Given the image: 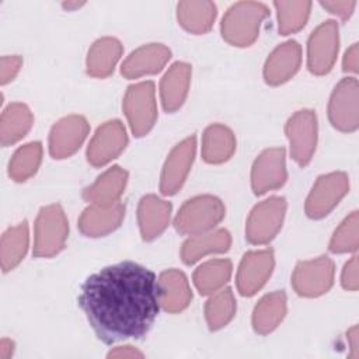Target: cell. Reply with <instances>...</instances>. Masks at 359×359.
<instances>
[{"instance_id": "obj_1", "label": "cell", "mask_w": 359, "mask_h": 359, "mask_svg": "<svg viewBox=\"0 0 359 359\" xmlns=\"http://www.w3.org/2000/svg\"><path fill=\"white\" fill-rule=\"evenodd\" d=\"M79 304L105 344L142 338L158 314L156 275L132 261L105 266L86 279Z\"/></svg>"}, {"instance_id": "obj_2", "label": "cell", "mask_w": 359, "mask_h": 359, "mask_svg": "<svg viewBox=\"0 0 359 359\" xmlns=\"http://www.w3.org/2000/svg\"><path fill=\"white\" fill-rule=\"evenodd\" d=\"M268 14L269 10L262 3H236L222 20V35L234 46H250L257 39L261 24Z\"/></svg>"}, {"instance_id": "obj_3", "label": "cell", "mask_w": 359, "mask_h": 359, "mask_svg": "<svg viewBox=\"0 0 359 359\" xmlns=\"http://www.w3.org/2000/svg\"><path fill=\"white\" fill-rule=\"evenodd\" d=\"M224 217L222 201L212 195H201L187 201L178 210L174 226L182 234H202L217 226Z\"/></svg>"}, {"instance_id": "obj_4", "label": "cell", "mask_w": 359, "mask_h": 359, "mask_svg": "<svg viewBox=\"0 0 359 359\" xmlns=\"http://www.w3.org/2000/svg\"><path fill=\"white\" fill-rule=\"evenodd\" d=\"M69 223L59 203L45 206L39 210L35 220L34 255L49 258L56 255L66 243Z\"/></svg>"}, {"instance_id": "obj_5", "label": "cell", "mask_w": 359, "mask_h": 359, "mask_svg": "<svg viewBox=\"0 0 359 359\" xmlns=\"http://www.w3.org/2000/svg\"><path fill=\"white\" fill-rule=\"evenodd\" d=\"M122 107L133 135L137 137L144 136L153 128L157 118L154 84L151 81H142L129 86Z\"/></svg>"}, {"instance_id": "obj_6", "label": "cell", "mask_w": 359, "mask_h": 359, "mask_svg": "<svg viewBox=\"0 0 359 359\" xmlns=\"http://www.w3.org/2000/svg\"><path fill=\"white\" fill-rule=\"evenodd\" d=\"M285 212L286 201L282 196H271L258 203L247 219V240L252 244L269 243L280 230Z\"/></svg>"}, {"instance_id": "obj_7", "label": "cell", "mask_w": 359, "mask_h": 359, "mask_svg": "<svg viewBox=\"0 0 359 359\" xmlns=\"http://www.w3.org/2000/svg\"><path fill=\"white\" fill-rule=\"evenodd\" d=\"M334 262L328 257L321 255L299 262L292 275V285L297 294L317 297L330 290L334 282Z\"/></svg>"}, {"instance_id": "obj_8", "label": "cell", "mask_w": 359, "mask_h": 359, "mask_svg": "<svg viewBox=\"0 0 359 359\" xmlns=\"http://www.w3.org/2000/svg\"><path fill=\"white\" fill-rule=\"evenodd\" d=\"M359 86L353 77L342 79L334 88L328 116L331 123L342 132H353L359 125Z\"/></svg>"}, {"instance_id": "obj_9", "label": "cell", "mask_w": 359, "mask_h": 359, "mask_svg": "<svg viewBox=\"0 0 359 359\" xmlns=\"http://www.w3.org/2000/svg\"><path fill=\"white\" fill-rule=\"evenodd\" d=\"M339 45L338 24L328 20L318 25L309 38L307 66L314 74H325L335 63Z\"/></svg>"}, {"instance_id": "obj_10", "label": "cell", "mask_w": 359, "mask_h": 359, "mask_svg": "<svg viewBox=\"0 0 359 359\" xmlns=\"http://www.w3.org/2000/svg\"><path fill=\"white\" fill-rule=\"evenodd\" d=\"M286 135L293 160L302 167L307 165L317 144L316 112L311 109H302L293 114L286 123Z\"/></svg>"}, {"instance_id": "obj_11", "label": "cell", "mask_w": 359, "mask_h": 359, "mask_svg": "<svg viewBox=\"0 0 359 359\" xmlns=\"http://www.w3.org/2000/svg\"><path fill=\"white\" fill-rule=\"evenodd\" d=\"M349 180L345 172H330L318 177L306 201L309 217L321 219L328 215L337 203L346 195Z\"/></svg>"}, {"instance_id": "obj_12", "label": "cell", "mask_w": 359, "mask_h": 359, "mask_svg": "<svg viewBox=\"0 0 359 359\" xmlns=\"http://www.w3.org/2000/svg\"><path fill=\"white\" fill-rule=\"evenodd\" d=\"M126 144L128 135L123 123L118 119L108 121L102 123L93 136L87 149V160L95 167L105 165L118 157Z\"/></svg>"}, {"instance_id": "obj_13", "label": "cell", "mask_w": 359, "mask_h": 359, "mask_svg": "<svg viewBox=\"0 0 359 359\" xmlns=\"http://www.w3.org/2000/svg\"><path fill=\"white\" fill-rule=\"evenodd\" d=\"M275 265L271 248L247 252L237 271V289L243 296H252L268 280Z\"/></svg>"}, {"instance_id": "obj_14", "label": "cell", "mask_w": 359, "mask_h": 359, "mask_svg": "<svg viewBox=\"0 0 359 359\" xmlns=\"http://www.w3.org/2000/svg\"><path fill=\"white\" fill-rule=\"evenodd\" d=\"M88 123L81 115H69L57 121L49 135V153L53 158H66L76 153L88 135Z\"/></svg>"}, {"instance_id": "obj_15", "label": "cell", "mask_w": 359, "mask_h": 359, "mask_svg": "<svg viewBox=\"0 0 359 359\" xmlns=\"http://www.w3.org/2000/svg\"><path fill=\"white\" fill-rule=\"evenodd\" d=\"M287 178L285 165V149L273 147L264 150L255 160L251 171V185L261 195L280 188Z\"/></svg>"}, {"instance_id": "obj_16", "label": "cell", "mask_w": 359, "mask_h": 359, "mask_svg": "<svg viewBox=\"0 0 359 359\" xmlns=\"http://www.w3.org/2000/svg\"><path fill=\"white\" fill-rule=\"evenodd\" d=\"M196 150V137L192 135L178 143L168 154L161 172L160 191L163 195H174L184 184Z\"/></svg>"}, {"instance_id": "obj_17", "label": "cell", "mask_w": 359, "mask_h": 359, "mask_svg": "<svg viewBox=\"0 0 359 359\" xmlns=\"http://www.w3.org/2000/svg\"><path fill=\"white\" fill-rule=\"evenodd\" d=\"M171 52L163 43H147L133 50L122 63L121 73L126 79H137L158 73L170 60Z\"/></svg>"}, {"instance_id": "obj_18", "label": "cell", "mask_w": 359, "mask_h": 359, "mask_svg": "<svg viewBox=\"0 0 359 359\" xmlns=\"http://www.w3.org/2000/svg\"><path fill=\"white\" fill-rule=\"evenodd\" d=\"M302 48L296 41H287L278 48L266 59L264 67L265 81L278 86L287 81L300 67Z\"/></svg>"}, {"instance_id": "obj_19", "label": "cell", "mask_w": 359, "mask_h": 359, "mask_svg": "<svg viewBox=\"0 0 359 359\" xmlns=\"http://www.w3.org/2000/svg\"><path fill=\"white\" fill-rule=\"evenodd\" d=\"M125 216V206L115 202L108 206L90 205L79 219V229L88 237H101L119 227Z\"/></svg>"}, {"instance_id": "obj_20", "label": "cell", "mask_w": 359, "mask_h": 359, "mask_svg": "<svg viewBox=\"0 0 359 359\" xmlns=\"http://www.w3.org/2000/svg\"><path fill=\"white\" fill-rule=\"evenodd\" d=\"M171 203L156 195H146L137 208V220L143 240L150 241L158 237L168 226L171 217Z\"/></svg>"}, {"instance_id": "obj_21", "label": "cell", "mask_w": 359, "mask_h": 359, "mask_svg": "<svg viewBox=\"0 0 359 359\" xmlns=\"http://www.w3.org/2000/svg\"><path fill=\"white\" fill-rule=\"evenodd\" d=\"M160 306L168 313H180L188 307L192 292L187 276L178 269L164 271L158 280Z\"/></svg>"}, {"instance_id": "obj_22", "label": "cell", "mask_w": 359, "mask_h": 359, "mask_svg": "<svg viewBox=\"0 0 359 359\" xmlns=\"http://www.w3.org/2000/svg\"><path fill=\"white\" fill-rule=\"evenodd\" d=\"M128 181V172L119 165H114L102 172L94 184L83 191V198L91 205L108 206L121 198Z\"/></svg>"}, {"instance_id": "obj_23", "label": "cell", "mask_w": 359, "mask_h": 359, "mask_svg": "<svg viewBox=\"0 0 359 359\" xmlns=\"http://www.w3.org/2000/svg\"><path fill=\"white\" fill-rule=\"evenodd\" d=\"M191 81V66L184 62L174 63L163 76L160 95L167 112L177 111L185 101Z\"/></svg>"}, {"instance_id": "obj_24", "label": "cell", "mask_w": 359, "mask_h": 359, "mask_svg": "<svg viewBox=\"0 0 359 359\" xmlns=\"http://www.w3.org/2000/svg\"><path fill=\"white\" fill-rule=\"evenodd\" d=\"M230 233L224 229L195 234L182 244L181 257L185 264L191 265L195 264L199 258L205 257L206 254L226 252L230 248Z\"/></svg>"}, {"instance_id": "obj_25", "label": "cell", "mask_w": 359, "mask_h": 359, "mask_svg": "<svg viewBox=\"0 0 359 359\" xmlns=\"http://www.w3.org/2000/svg\"><path fill=\"white\" fill-rule=\"evenodd\" d=\"M122 55V45L116 38L105 36L93 43L87 55V73L104 79L109 76Z\"/></svg>"}, {"instance_id": "obj_26", "label": "cell", "mask_w": 359, "mask_h": 359, "mask_svg": "<svg viewBox=\"0 0 359 359\" xmlns=\"http://www.w3.org/2000/svg\"><path fill=\"white\" fill-rule=\"evenodd\" d=\"M236 150L233 132L220 123L206 128L202 139V157L206 163L219 164L229 160Z\"/></svg>"}, {"instance_id": "obj_27", "label": "cell", "mask_w": 359, "mask_h": 359, "mask_svg": "<svg viewBox=\"0 0 359 359\" xmlns=\"http://www.w3.org/2000/svg\"><path fill=\"white\" fill-rule=\"evenodd\" d=\"M286 314V294L282 290L265 294L254 309L252 327L258 334L273 331Z\"/></svg>"}, {"instance_id": "obj_28", "label": "cell", "mask_w": 359, "mask_h": 359, "mask_svg": "<svg viewBox=\"0 0 359 359\" xmlns=\"http://www.w3.org/2000/svg\"><path fill=\"white\" fill-rule=\"evenodd\" d=\"M34 123L29 108L21 102L10 104L1 114L0 140L3 146H10L22 139Z\"/></svg>"}, {"instance_id": "obj_29", "label": "cell", "mask_w": 359, "mask_h": 359, "mask_svg": "<svg viewBox=\"0 0 359 359\" xmlns=\"http://www.w3.org/2000/svg\"><path fill=\"white\" fill-rule=\"evenodd\" d=\"M216 6L212 1H181L177 6L180 24L192 34L208 32L216 18Z\"/></svg>"}, {"instance_id": "obj_30", "label": "cell", "mask_w": 359, "mask_h": 359, "mask_svg": "<svg viewBox=\"0 0 359 359\" xmlns=\"http://www.w3.org/2000/svg\"><path fill=\"white\" fill-rule=\"evenodd\" d=\"M29 243L28 224L22 223L10 227L1 237V268L4 272L15 268L24 258Z\"/></svg>"}, {"instance_id": "obj_31", "label": "cell", "mask_w": 359, "mask_h": 359, "mask_svg": "<svg viewBox=\"0 0 359 359\" xmlns=\"http://www.w3.org/2000/svg\"><path fill=\"white\" fill-rule=\"evenodd\" d=\"M229 259H210L202 264L194 273V283L201 294H210L227 283L231 275Z\"/></svg>"}, {"instance_id": "obj_32", "label": "cell", "mask_w": 359, "mask_h": 359, "mask_svg": "<svg viewBox=\"0 0 359 359\" xmlns=\"http://www.w3.org/2000/svg\"><path fill=\"white\" fill-rule=\"evenodd\" d=\"M41 160L42 144L39 142L27 143L14 153L8 164V174L14 181L22 182L36 172Z\"/></svg>"}, {"instance_id": "obj_33", "label": "cell", "mask_w": 359, "mask_h": 359, "mask_svg": "<svg viewBox=\"0 0 359 359\" xmlns=\"http://www.w3.org/2000/svg\"><path fill=\"white\" fill-rule=\"evenodd\" d=\"M236 313V299L230 287L222 289L215 293L205 306V316L210 330H219L224 327Z\"/></svg>"}, {"instance_id": "obj_34", "label": "cell", "mask_w": 359, "mask_h": 359, "mask_svg": "<svg viewBox=\"0 0 359 359\" xmlns=\"http://www.w3.org/2000/svg\"><path fill=\"white\" fill-rule=\"evenodd\" d=\"M278 28L282 35L293 34L304 27L311 8V1H275Z\"/></svg>"}, {"instance_id": "obj_35", "label": "cell", "mask_w": 359, "mask_h": 359, "mask_svg": "<svg viewBox=\"0 0 359 359\" xmlns=\"http://www.w3.org/2000/svg\"><path fill=\"white\" fill-rule=\"evenodd\" d=\"M358 224L359 216L358 212H352L335 230L331 241L330 250L332 252H349L356 251L358 248Z\"/></svg>"}, {"instance_id": "obj_36", "label": "cell", "mask_w": 359, "mask_h": 359, "mask_svg": "<svg viewBox=\"0 0 359 359\" xmlns=\"http://www.w3.org/2000/svg\"><path fill=\"white\" fill-rule=\"evenodd\" d=\"M22 65V59L20 56H3L0 60V83L6 84L11 81L18 73Z\"/></svg>"}, {"instance_id": "obj_37", "label": "cell", "mask_w": 359, "mask_h": 359, "mask_svg": "<svg viewBox=\"0 0 359 359\" xmlns=\"http://www.w3.org/2000/svg\"><path fill=\"white\" fill-rule=\"evenodd\" d=\"M341 283L346 290H356L359 286L358 280V257L353 255L344 266L341 275Z\"/></svg>"}, {"instance_id": "obj_38", "label": "cell", "mask_w": 359, "mask_h": 359, "mask_svg": "<svg viewBox=\"0 0 359 359\" xmlns=\"http://www.w3.org/2000/svg\"><path fill=\"white\" fill-rule=\"evenodd\" d=\"M321 6L324 8H327L330 13L338 15L339 18L346 20L351 17V14L356 6V1H353V0H344V1L332 0V1H321Z\"/></svg>"}, {"instance_id": "obj_39", "label": "cell", "mask_w": 359, "mask_h": 359, "mask_svg": "<svg viewBox=\"0 0 359 359\" xmlns=\"http://www.w3.org/2000/svg\"><path fill=\"white\" fill-rule=\"evenodd\" d=\"M358 57H359V50H358V43H353L344 56V70L345 72H352L356 73L358 72Z\"/></svg>"}, {"instance_id": "obj_40", "label": "cell", "mask_w": 359, "mask_h": 359, "mask_svg": "<svg viewBox=\"0 0 359 359\" xmlns=\"http://www.w3.org/2000/svg\"><path fill=\"white\" fill-rule=\"evenodd\" d=\"M108 358L116 359H132V358H143V353L135 349L133 346H118L108 353Z\"/></svg>"}, {"instance_id": "obj_41", "label": "cell", "mask_w": 359, "mask_h": 359, "mask_svg": "<svg viewBox=\"0 0 359 359\" xmlns=\"http://www.w3.org/2000/svg\"><path fill=\"white\" fill-rule=\"evenodd\" d=\"M14 351V344L10 339H3L0 342V358L1 359H8L13 355Z\"/></svg>"}, {"instance_id": "obj_42", "label": "cell", "mask_w": 359, "mask_h": 359, "mask_svg": "<svg viewBox=\"0 0 359 359\" xmlns=\"http://www.w3.org/2000/svg\"><path fill=\"white\" fill-rule=\"evenodd\" d=\"M348 341L351 344V349H352V356H358L356 351H358V327H352L349 331H348Z\"/></svg>"}, {"instance_id": "obj_43", "label": "cell", "mask_w": 359, "mask_h": 359, "mask_svg": "<svg viewBox=\"0 0 359 359\" xmlns=\"http://www.w3.org/2000/svg\"><path fill=\"white\" fill-rule=\"evenodd\" d=\"M80 4H81V3H72V4H70V3H65L63 6H65L66 8H74V7H79Z\"/></svg>"}]
</instances>
